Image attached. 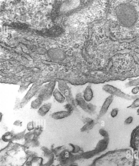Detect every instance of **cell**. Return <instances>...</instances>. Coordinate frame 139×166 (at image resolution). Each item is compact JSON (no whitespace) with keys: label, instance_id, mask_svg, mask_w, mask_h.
Returning a JSON list of instances; mask_svg holds the SVG:
<instances>
[{"label":"cell","instance_id":"obj_1","mask_svg":"<svg viewBox=\"0 0 139 166\" xmlns=\"http://www.w3.org/2000/svg\"><path fill=\"white\" fill-rule=\"evenodd\" d=\"M101 166H135V159L130 150L111 151L100 159Z\"/></svg>","mask_w":139,"mask_h":166},{"label":"cell","instance_id":"obj_2","mask_svg":"<svg viewBox=\"0 0 139 166\" xmlns=\"http://www.w3.org/2000/svg\"><path fill=\"white\" fill-rule=\"evenodd\" d=\"M102 89L111 95L116 96L128 100H134L139 98V95H131L126 94L119 89L110 85H105L103 86Z\"/></svg>","mask_w":139,"mask_h":166},{"label":"cell","instance_id":"obj_3","mask_svg":"<svg viewBox=\"0 0 139 166\" xmlns=\"http://www.w3.org/2000/svg\"><path fill=\"white\" fill-rule=\"evenodd\" d=\"M75 101L77 104L84 111L90 115H94L96 113V106L91 103H87L81 93L79 92L76 94Z\"/></svg>","mask_w":139,"mask_h":166},{"label":"cell","instance_id":"obj_4","mask_svg":"<svg viewBox=\"0 0 139 166\" xmlns=\"http://www.w3.org/2000/svg\"><path fill=\"white\" fill-rule=\"evenodd\" d=\"M58 86L60 91L66 98L68 103L72 104L76 109V102L73 97L70 89L66 82L64 81H59L58 82Z\"/></svg>","mask_w":139,"mask_h":166},{"label":"cell","instance_id":"obj_5","mask_svg":"<svg viewBox=\"0 0 139 166\" xmlns=\"http://www.w3.org/2000/svg\"><path fill=\"white\" fill-rule=\"evenodd\" d=\"M131 147L139 159V125L133 130L131 135Z\"/></svg>","mask_w":139,"mask_h":166},{"label":"cell","instance_id":"obj_6","mask_svg":"<svg viewBox=\"0 0 139 166\" xmlns=\"http://www.w3.org/2000/svg\"><path fill=\"white\" fill-rule=\"evenodd\" d=\"M113 96L111 95L106 99L100 110L97 119V120H99L106 114L110 106L113 102Z\"/></svg>","mask_w":139,"mask_h":166},{"label":"cell","instance_id":"obj_7","mask_svg":"<svg viewBox=\"0 0 139 166\" xmlns=\"http://www.w3.org/2000/svg\"><path fill=\"white\" fill-rule=\"evenodd\" d=\"M72 113L68 111H63L54 113L52 114V117L56 120H61L68 117L72 114Z\"/></svg>","mask_w":139,"mask_h":166},{"label":"cell","instance_id":"obj_8","mask_svg":"<svg viewBox=\"0 0 139 166\" xmlns=\"http://www.w3.org/2000/svg\"><path fill=\"white\" fill-rule=\"evenodd\" d=\"M83 97L86 102L90 101L93 97V92L91 88V85L88 84L85 89L83 94Z\"/></svg>","mask_w":139,"mask_h":166},{"label":"cell","instance_id":"obj_9","mask_svg":"<svg viewBox=\"0 0 139 166\" xmlns=\"http://www.w3.org/2000/svg\"><path fill=\"white\" fill-rule=\"evenodd\" d=\"M52 106V103H46L42 106L38 111L39 115L42 117L45 116L51 109Z\"/></svg>","mask_w":139,"mask_h":166},{"label":"cell","instance_id":"obj_10","mask_svg":"<svg viewBox=\"0 0 139 166\" xmlns=\"http://www.w3.org/2000/svg\"><path fill=\"white\" fill-rule=\"evenodd\" d=\"M53 95L56 100L59 103H63L65 102L66 99L65 97L57 89L54 90Z\"/></svg>","mask_w":139,"mask_h":166},{"label":"cell","instance_id":"obj_11","mask_svg":"<svg viewBox=\"0 0 139 166\" xmlns=\"http://www.w3.org/2000/svg\"><path fill=\"white\" fill-rule=\"evenodd\" d=\"M43 99L41 97L39 96L38 97L32 101L31 104V107L32 108L36 109L39 108L43 102Z\"/></svg>","mask_w":139,"mask_h":166},{"label":"cell","instance_id":"obj_12","mask_svg":"<svg viewBox=\"0 0 139 166\" xmlns=\"http://www.w3.org/2000/svg\"><path fill=\"white\" fill-rule=\"evenodd\" d=\"M96 124V121L92 120L87 123L85 124V125L81 129V131L82 132L88 131L91 130L94 127Z\"/></svg>","mask_w":139,"mask_h":166},{"label":"cell","instance_id":"obj_13","mask_svg":"<svg viewBox=\"0 0 139 166\" xmlns=\"http://www.w3.org/2000/svg\"><path fill=\"white\" fill-rule=\"evenodd\" d=\"M43 131V128L40 126H37L34 129V138H36L40 135Z\"/></svg>","mask_w":139,"mask_h":166},{"label":"cell","instance_id":"obj_14","mask_svg":"<svg viewBox=\"0 0 139 166\" xmlns=\"http://www.w3.org/2000/svg\"><path fill=\"white\" fill-rule=\"evenodd\" d=\"M13 134L10 132H6L3 135V139L4 141H10L12 138H13Z\"/></svg>","mask_w":139,"mask_h":166},{"label":"cell","instance_id":"obj_15","mask_svg":"<svg viewBox=\"0 0 139 166\" xmlns=\"http://www.w3.org/2000/svg\"><path fill=\"white\" fill-rule=\"evenodd\" d=\"M138 107H139V98L134 100L132 104L129 106L127 107V108H135Z\"/></svg>","mask_w":139,"mask_h":166},{"label":"cell","instance_id":"obj_16","mask_svg":"<svg viewBox=\"0 0 139 166\" xmlns=\"http://www.w3.org/2000/svg\"><path fill=\"white\" fill-rule=\"evenodd\" d=\"M27 130L29 131L34 130L35 128V123L33 121L29 122L27 126Z\"/></svg>","mask_w":139,"mask_h":166},{"label":"cell","instance_id":"obj_17","mask_svg":"<svg viewBox=\"0 0 139 166\" xmlns=\"http://www.w3.org/2000/svg\"><path fill=\"white\" fill-rule=\"evenodd\" d=\"M64 107L67 110V111H68L69 112L72 113L73 110L74 109H75L73 105L68 103L67 104H66Z\"/></svg>","mask_w":139,"mask_h":166},{"label":"cell","instance_id":"obj_18","mask_svg":"<svg viewBox=\"0 0 139 166\" xmlns=\"http://www.w3.org/2000/svg\"><path fill=\"white\" fill-rule=\"evenodd\" d=\"M119 109L118 108H115L113 109L111 112V115L113 118L116 117L118 115Z\"/></svg>","mask_w":139,"mask_h":166},{"label":"cell","instance_id":"obj_19","mask_svg":"<svg viewBox=\"0 0 139 166\" xmlns=\"http://www.w3.org/2000/svg\"><path fill=\"white\" fill-rule=\"evenodd\" d=\"M134 118L130 116L125 120L124 121V124L125 125H128L131 124L133 122Z\"/></svg>","mask_w":139,"mask_h":166},{"label":"cell","instance_id":"obj_20","mask_svg":"<svg viewBox=\"0 0 139 166\" xmlns=\"http://www.w3.org/2000/svg\"><path fill=\"white\" fill-rule=\"evenodd\" d=\"M100 133L101 135L104 137V138H108V134L107 132L103 129H101L100 130Z\"/></svg>","mask_w":139,"mask_h":166},{"label":"cell","instance_id":"obj_21","mask_svg":"<svg viewBox=\"0 0 139 166\" xmlns=\"http://www.w3.org/2000/svg\"><path fill=\"white\" fill-rule=\"evenodd\" d=\"M139 92V86H135L132 89V91H131V92L132 94L134 95H135L137 94Z\"/></svg>","mask_w":139,"mask_h":166},{"label":"cell","instance_id":"obj_22","mask_svg":"<svg viewBox=\"0 0 139 166\" xmlns=\"http://www.w3.org/2000/svg\"><path fill=\"white\" fill-rule=\"evenodd\" d=\"M92 120V119H90V118H84V119L82 120V121H83V123L84 124H86L87 123V122H89V121H90L91 120Z\"/></svg>","mask_w":139,"mask_h":166},{"label":"cell","instance_id":"obj_23","mask_svg":"<svg viewBox=\"0 0 139 166\" xmlns=\"http://www.w3.org/2000/svg\"><path fill=\"white\" fill-rule=\"evenodd\" d=\"M21 124H22V122H20V121L18 120V121H16L15 122H14V125L15 126H18L21 125Z\"/></svg>","mask_w":139,"mask_h":166},{"label":"cell","instance_id":"obj_24","mask_svg":"<svg viewBox=\"0 0 139 166\" xmlns=\"http://www.w3.org/2000/svg\"><path fill=\"white\" fill-rule=\"evenodd\" d=\"M6 33L7 35H8V26H6Z\"/></svg>","mask_w":139,"mask_h":166},{"label":"cell","instance_id":"obj_25","mask_svg":"<svg viewBox=\"0 0 139 166\" xmlns=\"http://www.w3.org/2000/svg\"><path fill=\"white\" fill-rule=\"evenodd\" d=\"M136 113L137 115H139V108L137 110Z\"/></svg>","mask_w":139,"mask_h":166},{"label":"cell","instance_id":"obj_26","mask_svg":"<svg viewBox=\"0 0 139 166\" xmlns=\"http://www.w3.org/2000/svg\"><path fill=\"white\" fill-rule=\"evenodd\" d=\"M5 26H4L3 27V33H5Z\"/></svg>","mask_w":139,"mask_h":166}]
</instances>
